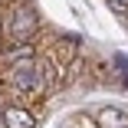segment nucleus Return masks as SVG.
Listing matches in <instances>:
<instances>
[{
  "label": "nucleus",
  "mask_w": 128,
  "mask_h": 128,
  "mask_svg": "<svg viewBox=\"0 0 128 128\" xmlns=\"http://www.w3.org/2000/svg\"><path fill=\"white\" fill-rule=\"evenodd\" d=\"M10 86H13L16 92H23L26 98L40 95V92L46 89V79H43V69H40V62H36V59L13 62V66H10Z\"/></svg>",
  "instance_id": "1"
},
{
  "label": "nucleus",
  "mask_w": 128,
  "mask_h": 128,
  "mask_svg": "<svg viewBox=\"0 0 128 128\" xmlns=\"http://www.w3.org/2000/svg\"><path fill=\"white\" fill-rule=\"evenodd\" d=\"M7 36H10V43H30L33 36H36V26H40V20H36V10L30 7V4H20V7H13V13L7 16Z\"/></svg>",
  "instance_id": "2"
},
{
  "label": "nucleus",
  "mask_w": 128,
  "mask_h": 128,
  "mask_svg": "<svg viewBox=\"0 0 128 128\" xmlns=\"http://www.w3.org/2000/svg\"><path fill=\"white\" fill-rule=\"evenodd\" d=\"M4 128H36V115L20 108V105H7L4 108Z\"/></svg>",
  "instance_id": "3"
},
{
  "label": "nucleus",
  "mask_w": 128,
  "mask_h": 128,
  "mask_svg": "<svg viewBox=\"0 0 128 128\" xmlns=\"http://www.w3.org/2000/svg\"><path fill=\"white\" fill-rule=\"evenodd\" d=\"M95 122H98V128H128V112L105 105V108H98Z\"/></svg>",
  "instance_id": "4"
},
{
  "label": "nucleus",
  "mask_w": 128,
  "mask_h": 128,
  "mask_svg": "<svg viewBox=\"0 0 128 128\" xmlns=\"http://www.w3.org/2000/svg\"><path fill=\"white\" fill-rule=\"evenodd\" d=\"M23 59H33V43H13V49L7 53V66L23 62Z\"/></svg>",
  "instance_id": "5"
},
{
  "label": "nucleus",
  "mask_w": 128,
  "mask_h": 128,
  "mask_svg": "<svg viewBox=\"0 0 128 128\" xmlns=\"http://www.w3.org/2000/svg\"><path fill=\"white\" fill-rule=\"evenodd\" d=\"M115 62L122 66V69H118V72H122V86L128 89V59H125V56H115Z\"/></svg>",
  "instance_id": "6"
},
{
  "label": "nucleus",
  "mask_w": 128,
  "mask_h": 128,
  "mask_svg": "<svg viewBox=\"0 0 128 128\" xmlns=\"http://www.w3.org/2000/svg\"><path fill=\"white\" fill-rule=\"evenodd\" d=\"M108 7L115 13H122V16H128V0H108Z\"/></svg>",
  "instance_id": "7"
},
{
  "label": "nucleus",
  "mask_w": 128,
  "mask_h": 128,
  "mask_svg": "<svg viewBox=\"0 0 128 128\" xmlns=\"http://www.w3.org/2000/svg\"><path fill=\"white\" fill-rule=\"evenodd\" d=\"M0 30H4V20H0Z\"/></svg>",
  "instance_id": "8"
}]
</instances>
